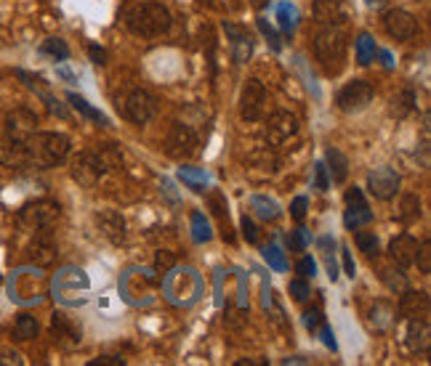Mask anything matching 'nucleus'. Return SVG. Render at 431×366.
<instances>
[{"mask_svg": "<svg viewBox=\"0 0 431 366\" xmlns=\"http://www.w3.org/2000/svg\"><path fill=\"white\" fill-rule=\"evenodd\" d=\"M24 152H27V168H56L64 162L69 154V138L64 133H29L24 138Z\"/></svg>", "mask_w": 431, "mask_h": 366, "instance_id": "1", "label": "nucleus"}, {"mask_svg": "<svg viewBox=\"0 0 431 366\" xmlns=\"http://www.w3.org/2000/svg\"><path fill=\"white\" fill-rule=\"evenodd\" d=\"M346 48H349V40H346V32L341 29V24L323 27L320 35L314 38V56H317V61H320L327 78H336L338 72L344 69Z\"/></svg>", "mask_w": 431, "mask_h": 366, "instance_id": "2", "label": "nucleus"}, {"mask_svg": "<svg viewBox=\"0 0 431 366\" xmlns=\"http://www.w3.org/2000/svg\"><path fill=\"white\" fill-rule=\"evenodd\" d=\"M171 22H174L171 11L162 3H155V0L139 3L125 13V24L139 38H157V35L171 29Z\"/></svg>", "mask_w": 431, "mask_h": 366, "instance_id": "3", "label": "nucleus"}, {"mask_svg": "<svg viewBox=\"0 0 431 366\" xmlns=\"http://www.w3.org/2000/svg\"><path fill=\"white\" fill-rule=\"evenodd\" d=\"M118 162H120V154L112 146H101V149H94V152H83L80 157L72 162V178L78 183H83L85 189H94L104 173L118 168Z\"/></svg>", "mask_w": 431, "mask_h": 366, "instance_id": "4", "label": "nucleus"}, {"mask_svg": "<svg viewBox=\"0 0 431 366\" xmlns=\"http://www.w3.org/2000/svg\"><path fill=\"white\" fill-rule=\"evenodd\" d=\"M118 109H120V115L125 119H131L136 125H147L149 119L157 115L160 101L147 88H131L128 93L118 96Z\"/></svg>", "mask_w": 431, "mask_h": 366, "instance_id": "5", "label": "nucleus"}, {"mask_svg": "<svg viewBox=\"0 0 431 366\" xmlns=\"http://www.w3.org/2000/svg\"><path fill=\"white\" fill-rule=\"evenodd\" d=\"M162 152L171 159H176V162H187V159L197 157V152H200V138H197V133L192 131L189 125L176 122V125H171L168 133H165Z\"/></svg>", "mask_w": 431, "mask_h": 366, "instance_id": "6", "label": "nucleus"}, {"mask_svg": "<svg viewBox=\"0 0 431 366\" xmlns=\"http://www.w3.org/2000/svg\"><path fill=\"white\" fill-rule=\"evenodd\" d=\"M373 96H376V88L367 80H351L338 91L336 106L346 115H354V112H362L365 106L373 101Z\"/></svg>", "mask_w": 431, "mask_h": 366, "instance_id": "7", "label": "nucleus"}, {"mask_svg": "<svg viewBox=\"0 0 431 366\" xmlns=\"http://www.w3.org/2000/svg\"><path fill=\"white\" fill-rule=\"evenodd\" d=\"M267 101H269V96H267L264 82L256 78L248 80L243 85V93H240V115H243L245 122H258L264 117Z\"/></svg>", "mask_w": 431, "mask_h": 366, "instance_id": "8", "label": "nucleus"}, {"mask_svg": "<svg viewBox=\"0 0 431 366\" xmlns=\"http://www.w3.org/2000/svg\"><path fill=\"white\" fill-rule=\"evenodd\" d=\"M62 210L56 202L51 199H38V202H29L19 210V223L27 226V228H51L59 221Z\"/></svg>", "mask_w": 431, "mask_h": 366, "instance_id": "9", "label": "nucleus"}, {"mask_svg": "<svg viewBox=\"0 0 431 366\" xmlns=\"http://www.w3.org/2000/svg\"><path fill=\"white\" fill-rule=\"evenodd\" d=\"M373 221V212H370V205L365 202L362 189H349L346 191V210H344V226L349 231H357L360 226Z\"/></svg>", "mask_w": 431, "mask_h": 366, "instance_id": "10", "label": "nucleus"}, {"mask_svg": "<svg viewBox=\"0 0 431 366\" xmlns=\"http://www.w3.org/2000/svg\"><path fill=\"white\" fill-rule=\"evenodd\" d=\"M400 173L391 170V168H376V170L367 173V189H370V194L376 196V199H391V196H397L400 191Z\"/></svg>", "mask_w": 431, "mask_h": 366, "instance_id": "11", "label": "nucleus"}, {"mask_svg": "<svg viewBox=\"0 0 431 366\" xmlns=\"http://www.w3.org/2000/svg\"><path fill=\"white\" fill-rule=\"evenodd\" d=\"M298 133V117L290 115V112H274L269 119H267V141L271 146L285 144L290 136Z\"/></svg>", "mask_w": 431, "mask_h": 366, "instance_id": "12", "label": "nucleus"}, {"mask_svg": "<svg viewBox=\"0 0 431 366\" xmlns=\"http://www.w3.org/2000/svg\"><path fill=\"white\" fill-rule=\"evenodd\" d=\"M27 261L35 265H48L56 261V242L51 236V228H35V239L27 247Z\"/></svg>", "mask_w": 431, "mask_h": 366, "instance_id": "13", "label": "nucleus"}, {"mask_svg": "<svg viewBox=\"0 0 431 366\" xmlns=\"http://www.w3.org/2000/svg\"><path fill=\"white\" fill-rule=\"evenodd\" d=\"M383 27L394 40H410L418 32V22L416 16L404 8H391L383 16Z\"/></svg>", "mask_w": 431, "mask_h": 366, "instance_id": "14", "label": "nucleus"}, {"mask_svg": "<svg viewBox=\"0 0 431 366\" xmlns=\"http://www.w3.org/2000/svg\"><path fill=\"white\" fill-rule=\"evenodd\" d=\"M96 226L101 236H107L112 244H122L125 242V218L118 210H104L96 215Z\"/></svg>", "mask_w": 431, "mask_h": 366, "instance_id": "15", "label": "nucleus"}, {"mask_svg": "<svg viewBox=\"0 0 431 366\" xmlns=\"http://www.w3.org/2000/svg\"><path fill=\"white\" fill-rule=\"evenodd\" d=\"M224 29H227V35L232 38V59L237 64H245L250 59V53H253V38H250V32L243 29V27L232 24V22H224Z\"/></svg>", "mask_w": 431, "mask_h": 366, "instance_id": "16", "label": "nucleus"}, {"mask_svg": "<svg viewBox=\"0 0 431 366\" xmlns=\"http://www.w3.org/2000/svg\"><path fill=\"white\" fill-rule=\"evenodd\" d=\"M0 165H6V168H27L24 138H14V136L0 138Z\"/></svg>", "mask_w": 431, "mask_h": 366, "instance_id": "17", "label": "nucleus"}, {"mask_svg": "<svg viewBox=\"0 0 431 366\" xmlns=\"http://www.w3.org/2000/svg\"><path fill=\"white\" fill-rule=\"evenodd\" d=\"M38 117L29 112V109H14L8 117H6V136H14V138H27L29 133H35Z\"/></svg>", "mask_w": 431, "mask_h": 366, "instance_id": "18", "label": "nucleus"}, {"mask_svg": "<svg viewBox=\"0 0 431 366\" xmlns=\"http://www.w3.org/2000/svg\"><path fill=\"white\" fill-rule=\"evenodd\" d=\"M416 252H418V242L410 234H400L397 239H391L389 244V255L397 265H413L416 263Z\"/></svg>", "mask_w": 431, "mask_h": 366, "instance_id": "19", "label": "nucleus"}, {"mask_svg": "<svg viewBox=\"0 0 431 366\" xmlns=\"http://www.w3.org/2000/svg\"><path fill=\"white\" fill-rule=\"evenodd\" d=\"M51 332H54V340L59 345H64V348H75L80 342V327H75L64 314H54Z\"/></svg>", "mask_w": 431, "mask_h": 366, "instance_id": "20", "label": "nucleus"}, {"mask_svg": "<svg viewBox=\"0 0 431 366\" xmlns=\"http://www.w3.org/2000/svg\"><path fill=\"white\" fill-rule=\"evenodd\" d=\"M429 319L426 316H416L410 319V327H407V348L410 351H429Z\"/></svg>", "mask_w": 431, "mask_h": 366, "instance_id": "21", "label": "nucleus"}, {"mask_svg": "<svg viewBox=\"0 0 431 366\" xmlns=\"http://www.w3.org/2000/svg\"><path fill=\"white\" fill-rule=\"evenodd\" d=\"M344 16L346 13H344V3L341 0H314V19H317V24H341Z\"/></svg>", "mask_w": 431, "mask_h": 366, "instance_id": "22", "label": "nucleus"}, {"mask_svg": "<svg viewBox=\"0 0 431 366\" xmlns=\"http://www.w3.org/2000/svg\"><path fill=\"white\" fill-rule=\"evenodd\" d=\"M400 314H402L404 319H416V316L429 314V298H426V292L404 289L402 302H400Z\"/></svg>", "mask_w": 431, "mask_h": 366, "instance_id": "23", "label": "nucleus"}, {"mask_svg": "<svg viewBox=\"0 0 431 366\" xmlns=\"http://www.w3.org/2000/svg\"><path fill=\"white\" fill-rule=\"evenodd\" d=\"M325 168L330 170V175H333V181L336 183H344L346 178H349V159H346V154L341 152V149H327L325 152Z\"/></svg>", "mask_w": 431, "mask_h": 366, "instance_id": "24", "label": "nucleus"}, {"mask_svg": "<svg viewBox=\"0 0 431 366\" xmlns=\"http://www.w3.org/2000/svg\"><path fill=\"white\" fill-rule=\"evenodd\" d=\"M413 109H416V93L410 91V88H402V91H397L391 96V101H389L391 117L404 119L407 115H413Z\"/></svg>", "mask_w": 431, "mask_h": 366, "instance_id": "25", "label": "nucleus"}, {"mask_svg": "<svg viewBox=\"0 0 431 366\" xmlns=\"http://www.w3.org/2000/svg\"><path fill=\"white\" fill-rule=\"evenodd\" d=\"M38 332H41L38 319H35V316H29V314H22V316H16L14 329H11V337L19 340V342L35 340V337H38Z\"/></svg>", "mask_w": 431, "mask_h": 366, "instance_id": "26", "label": "nucleus"}, {"mask_svg": "<svg viewBox=\"0 0 431 366\" xmlns=\"http://www.w3.org/2000/svg\"><path fill=\"white\" fill-rule=\"evenodd\" d=\"M250 207H253V212H256L261 221H277L280 212H283L274 199H269V196H264V194L250 196Z\"/></svg>", "mask_w": 431, "mask_h": 366, "instance_id": "27", "label": "nucleus"}, {"mask_svg": "<svg viewBox=\"0 0 431 366\" xmlns=\"http://www.w3.org/2000/svg\"><path fill=\"white\" fill-rule=\"evenodd\" d=\"M354 53H357V64H362V66L370 64L378 53V45H376V40H373V35H367V32L357 35V40H354Z\"/></svg>", "mask_w": 431, "mask_h": 366, "instance_id": "28", "label": "nucleus"}, {"mask_svg": "<svg viewBox=\"0 0 431 366\" xmlns=\"http://www.w3.org/2000/svg\"><path fill=\"white\" fill-rule=\"evenodd\" d=\"M178 178L187 183L195 194H205V189H208V173L197 170V168H178Z\"/></svg>", "mask_w": 431, "mask_h": 366, "instance_id": "29", "label": "nucleus"}, {"mask_svg": "<svg viewBox=\"0 0 431 366\" xmlns=\"http://www.w3.org/2000/svg\"><path fill=\"white\" fill-rule=\"evenodd\" d=\"M67 101H69V104H72V106H75L78 112H80L83 117L94 119L96 125H104V128H107V125H109V119L104 117V115H101L99 109H94V106L88 104V101H85L83 96H78V93H67Z\"/></svg>", "mask_w": 431, "mask_h": 366, "instance_id": "30", "label": "nucleus"}, {"mask_svg": "<svg viewBox=\"0 0 431 366\" xmlns=\"http://www.w3.org/2000/svg\"><path fill=\"white\" fill-rule=\"evenodd\" d=\"M192 239H195L197 244H205V242L213 239V228H211V223H208V218L202 215L200 210L192 212Z\"/></svg>", "mask_w": 431, "mask_h": 366, "instance_id": "31", "label": "nucleus"}, {"mask_svg": "<svg viewBox=\"0 0 431 366\" xmlns=\"http://www.w3.org/2000/svg\"><path fill=\"white\" fill-rule=\"evenodd\" d=\"M277 22H280L285 35H293V32H296V24H298L296 6H293V3H280V6H277Z\"/></svg>", "mask_w": 431, "mask_h": 366, "instance_id": "32", "label": "nucleus"}, {"mask_svg": "<svg viewBox=\"0 0 431 366\" xmlns=\"http://www.w3.org/2000/svg\"><path fill=\"white\" fill-rule=\"evenodd\" d=\"M418 215H421V199H418V194H404L402 199H400L397 218L407 223V221H416Z\"/></svg>", "mask_w": 431, "mask_h": 366, "instance_id": "33", "label": "nucleus"}, {"mask_svg": "<svg viewBox=\"0 0 431 366\" xmlns=\"http://www.w3.org/2000/svg\"><path fill=\"white\" fill-rule=\"evenodd\" d=\"M317 244L323 249V258H325V265H327V276L336 281L338 279V263H336V242L330 239V236H323V239H317Z\"/></svg>", "mask_w": 431, "mask_h": 366, "instance_id": "34", "label": "nucleus"}, {"mask_svg": "<svg viewBox=\"0 0 431 366\" xmlns=\"http://www.w3.org/2000/svg\"><path fill=\"white\" fill-rule=\"evenodd\" d=\"M41 53L51 56L56 61H64V59H69V45L62 38H48V40H43Z\"/></svg>", "mask_w": 431, "mask_h": 366, "instance_id": "35", "label": "nucleus"}, {"mask_svg": "<svg viewBox=\"0 0 431 366\" xmlns=\"http://www.w3.org/2000/svg\"><path fill=\"white\" fill-rule=\"evenodd\" d=\"M208 202H211V207H213V212L221 218V223H224V236L232 242V234H229V210H227V199H224V194H218V191H213V194L208 196Z\"/></svg>", "mask_w": 431, "mask_h": 366, "instance_id": "36", "label": "nucleus"}, {"mask_svg": "<svg viewBox=\"0 0 431 366\" xmlns=\"http://www.w3.org/2000/svg\"><path fill=\"white\" fill-rule=\"evenodd\" d=\"M354 242H357L360 252H365L367 258H378V252H381V244H378V236L373 234V231H357Z\"/></svg>", "mask_w": 431, "mask_h": 366, "instance_id": "37", "label": "nucleus"}, {"mask_svg": "<svg viewBox=\"0 0 431 366\" xmlns=\"http://www.w3.org/2000/svg\"><path fill=\"white\" fill-rule=\"evenodd\" d=\"M264 261L269 263L274 271H280V274H283V271H288V261H285V252L280 249V244H274V242L264 247Z\"/></svg>", "mask_w": 431, "mask_h": 366, "instance_id": "38", "label": "nucleus"}, {"mask_svg": "<svg viewBox=\"0 0 431 366\" xmlns=\"http://www.w3.org/2000/svg\"><path fill=\"white\" fill-rule=\"evenodd\" d=\"M381 279L389 284V289H394V292H404L407 289V279H404L402 268H381Z\"/></svg>", "mask_w": 431, "mask_h": 366, "instance_id": "39", "label": "nucleus"}, {"mask_svg": "<svg viewBox=\"0 0 431 366\" xmlns=\"http://www.w3.org/2000/svg\"><path fill=\"white\" fill-rule=\"evenodd\" d=\"M311 242V234L306 231V228H296L293 234L288 236V247L296 249V252H301V249H306Z\"/></svg>", "mask_w": 431, "mask_h": 366, "instance_id": "40", "label": "nucleus"}, {"mask_svg": "<svg viewBox=\"0 0 431 366\" xmlns=\"http://www.w3.org/2000/svg\"><path fill=\"white\" fill-rule=\"evenodd\" d=\"M416 263L418 268H421V274H431V244L429 242H423L416 252Z\"/></svg>", "mask_w": 431, "mask_h": 366, "instance_id": "41", "label": "nucleus"}, {"mask_svg": "<svg viewBox=\"0 0 431 366\" xmlns=\"http://www.w3.org/2000/svg\"><path fill=\"white\" fill-rule=\"evenodd\" d=\"M258 29L264 32V38H267V43H269V45H271V51H274V53L283 51V43H280V35H277V32H274V29H271V27L267 24V19H258Z\"/></svg>", "mask_w": 431, "mask_h": 366, "instance_id": "42", "label": "nucleus"}, {"mask_svg": "<svg viewBox=\"0 0 431 366\" xmlns=\"http://www.w3.org/2000/svg\"><path fill=\"white\" fill-rule=\"evenodd\" d=\"M288 289H290V295H293V300L296 302H304L309 298V284H306V279H293V281L288 284Z\"/></svg>", "mask_w": 431, "mask_h": 366, "instance_id": "43", "label": "nucleus"}, {"mask_svg": "<svg viewBox=\"0 0 431 366\" xmlns=\"http://www.w3.org/2000/svg\"><path fill=\"white\" fill-rule=\"evenodd\" d=\"M314 186H317L320 191H327V189H330V175H327L325 162H317V165H314Z\"/></svg>", "mask_w": 431, "mask_h": 366, "instance_id": "44", "label": "nucleus"}, {"mask_svg": "<svg viewBox=\"0 0 431 366\" xmlns=\"http://www.w3.org/2000/svg\"><path fill=\"white\" fill-rule=\"evenodd\" d=\"M174 265H176V255H174V252H165V249H162V252H157V258H155V268H157L160 274H168Z\"/></svg>", "mask_w": 431, "mask_h": 366, "instance_id": "45", "label": "nucleus"}, {"mask_svg": "<svg viewBox=\"0 0 431 366\" xmlns=\"http://www.w3.org/2000/svg\"><path fill=\"white\" fill-rule=\"evenodd\" d=\"M296 271L301 274V279H311V276L317 274V261L311 255H306V258H301L296 263Z\"/></svg>", "mask_w": 431, "mask_h": 366, "instance_id": "46", "label": "nucleus"}, {"mask_svg": "<svg viewBox=\"0 0 431 366\" xmlns=\"http://www.w3.org/2000/svg\"><path fill=\"white\" fill-rule=\"evenodd\" d=\"M240 228H243V236H245V239H248L250 244H256V242H258V228H256V223L250 221L248 215H245L243 221H240Z\"/></svg>", "mask_w": 431, "mask_h": 366, "instance_id": "47", "label": "nucleus"}, {"mask_svg": "<svg viewBox=\"0 0 431 366\" xmlns=\"http://www.w3.org/2000/svg\"><path fill=\"white\" fill-rule=\"evenodd\" d=\"M306 207H309L306 196H296L293 205H290V215H293L296 221H304V218H306Z\"/></svg>", "mask_w": 431, "mask_h": 366, "instance_id": "48", "label": "nucleus"}, {"mask_svg": "<svg viewBox=\"0 0 431 366\" xmlns=\"http://www.w3.org/2000/svg\"><path fill=\"white\" fill-rule=\"evenodd\" d=\"M0 364H22V356L16 353L14 348H6V345H0Z\"/></svg>", "mask_w": 431, "mask_h": 366, "instance_id": "49", "label": "nucleus"}, {"mask_svg": "<svg viewBox=\"0 0 431 366\" xmlns=\"http://www.w3.org/2000/svg\"><path fill=\"white\" fill-rule=\"evenodd\" d=\"M320 324H323V316H320V311H304V327L309 329V332L320 329Z\"/></svg>", "mask_w": 431, "mask_h": 366, "instance_id": "50", "label": "nucleus"}, {"mask_svg": "<svg viewBox=\"0 0 431 366\" xmlns=\"http://www.w3.org/2000/svg\"><path fill=\"white\" fill-rule=\"evenodd\" d=\"M41 98H43V101H45V104H48V109H51L54 115H59V117H67V109H64V106L59 104V101H56L54 96H48V93H43Z\"/></svg>", "mask_w": 431, "mask_h": 366, "instance_id": "51", "label": "nucleus"}, {"mask_svg": "<svg viewBox=\"0 0 431 366\" xmlns=\"http://www.w3.org/2000/svg\"><path fill=\"white\" fill-rule=\"evenodd\" d=\"M320 337H323L325 348H330V351H336V348H338L336 335H333V329H330V327H323V329H320Z\"/></svg>", "mask_w": 431, "mask_h": 366, "instance_id": "52", "label": "nucleus"}, {"mask_svg": "<svg viewBox=\"0 0 431 366\" xmlns=\"http://www.w3.org/2000/svg\"><path fill=\"white\" fill-rule=\"evenodd\" d=\"M88 53H91V59H94L96 64H107V53H104V48H99V45H88Z\"/></svg>", "mask_w": 431, "mask_h": 366, "instance_id": "53", "label": "nucleus"}, {"mask_svg": "<svg viewBox=\"0 0 431 366\" xmlns=\"http://www.w3.org/2000/svg\"><path fill=\"white\" fill-rule=\"evenodd\" d=\"M344 268H346V276H357V265H354V261H351V255H349V249L344 247Z\"/></svg>", "mask_w": 431, "mask_h": 366, "instance_id": "54", "label": "nucleus"}, {"mask_svg": "<svg viewBox=\"0 0 431 366\" xmlns=\"http://www.w3.org/2000/svg\"><path fill=\"white\" fill-rule=\"evenodd\" d=\"M125 361L122 358H112V356H104V358H99V361H91L88 366H122Z\"/></svg>", "mask_w": 431, "mask_h": 366, "instance_id": "55", "label": "nucleus"}, {"mask_svg": "<svg viewBox=\"0 0 431 366\" xmlns=\"http://www.w3.org/2000/svg\"><path fill=\"white\" fill-rule=\"evenodd\" d=\"M362 3L367 6V8H383L389 0H362Z\"/></svg>", "mask_w": 431, "mask_h": 366, "instance_id": "56", "label": "nucleus"}, {"mask_svg": "<svg viewBox=\"0 0 431 366\" xmlns=\"http://www.w3.org/2000/svg\"><path fill=\"white\" fill-rule=\"evenodd\" d=\"M381 53V59H383V66H386V69H391V66H394V59H391V53L389 51H378Z\"/></svg>", "mask_w": 431, "mask_h": 366, "instance_id": "57", "label": "nucleus"}, {"mask_svg": "<svg viewBox=\"0 0 431 366\" xmlns=\"http://www.w3.org/2000/svg\"><path fill=\"white\" fill-rule=\"evenodd\" d=\"M250 3H253L256 8H267V6H269V0H250Z\"/></svg>", "mask_w": 431, "mask_h": 366, "instance_id": "58", "label": "nucleus"}, {"mask_svg": "<svg viewBox=\"0 0 431 366\" xmlns=\"http://www.w3.org/2000/svg\"><path fill=\"white\" fill-rule=\"evenodd\" d=\"M208 3H211V6H221V3H218V0H208Z\"/></svg>", "mask_w": 431, "mask_h": 366, "instance_id": "59", "label": "nucleus"}]
</instances>
